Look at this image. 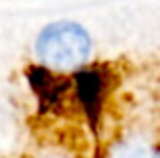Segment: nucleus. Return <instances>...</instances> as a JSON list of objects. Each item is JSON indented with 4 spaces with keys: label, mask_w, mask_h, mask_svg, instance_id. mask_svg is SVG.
Masks as SVG:
<instances>
[{
    "label": "nucleus",
    "mask_w": 160,
    "mask_h": 158,
    "mask_svg": "<svg viewBox=\"0 0 160 158\" xmlns=\"http://www.w3.org/2000/svg\"><path fill=\"white\" fill-rule=\"evenodd\" d=\"M37 57L53 69L81 67L91 53L89 32L77 22L57 20L39 32L35 41Z\"/></svg>",
    "instance_id": "obj_1"
},
{
    "label": "nucleus",
    "mask_w": 160,
    "mask_h": 158,
    "mask_svg": "<svg viewBox=\"0 0 160 158\" xmlns=\"http://www.w3.org/2000/svg\"><path fill=\"white\" fill-rule=\"evenodd\" d=\"M116 158H158V156L144 146H126L118 152Z\"/></svg>",
    "instance_id": "obj_2"
}]
</instances>
